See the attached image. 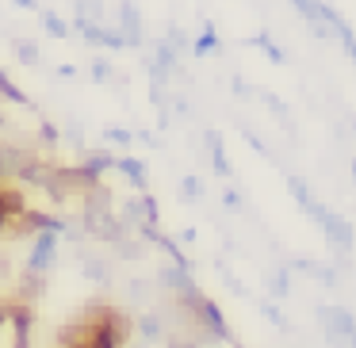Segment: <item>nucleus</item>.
<instances>
[{
  "mask_svg": "<svg viewBox=\"0 0 356 348\" xmlns=\"http://www.w3.org/2000/svg\"><path fill=\"white\" fill-rule=\"evenodd\" d=\"M131 317L111 302H85L77 317L58 333L62 348H127Z\"/></svg>",
  "mask_w": 356,
  "mask_h": 348,
  "instance_id": "1",
  "label": "nucleus"
},
{
  "mask_svg": "<svg viewBox=\"0 0 356 348\" xmlns=\"http://www.w3.org/2000/svg\"><path fill=\"white\" fill-rule=\"evenodd\" d=\"M314 322H318V329H322V337L330 340L333 348H353L348 340L356 337V314L348 306H314Z\"/></svg>",
  "mask_w": 356,
  "mask_h": 348,
  "instance_id": "2",
  "label": "nucleus"
},
{
  "mask_svg": "<svg viewBox=\"0 0 356 348\" xmlns=\"http://www.w3.org/2000/svg\"><path fill=\"white\" fill-rule=\"evenodd\" d=\"M318 230L325 233V241H330L337 253H353V249H356L353 222H348V218H341L337 210H325V218H322V226H318Z\"/></svg>",
  "mask_w": 356,
  "mask_h": 348,
  "instance_id": "3",
  "label": "nucleus"
},
{
  "mask_svg": "<svg viewBox=\"0 0 356 348\" xmlns=\"http://www.w3.org/2000/svg\"><path fill=\"white\" fill-rule=\"evenodd\" d=\"M58 256V230H35V249H31V276H42V272L54 268Z\"/></svg>",
  "mask_w": 356,
  "mask_h": 348,
  "instance_id": "4",
  "label": "nucleus"
},
{
  "mask_svg": "<svg viewBox=\"0 0 356 348\" xmlns=\"http://www.w3.org/2000/svg\"><path fill=\"white\" fill-rule=\"evenodd\" d=\"M119 31H123L127 47H142V42H146V24H142L138 8H134L131 0L119 4Z\"/></svg>",
  "mask_w": 356,
  "mask_h": 348,
  "instance_id": "5",
  "label": "nucleus"
},
{
  "mask_svg": "<svg viewBox=\"0 0 356 348\" xmlns=\"http://www.w3.org/2000/svg\"><path fill=\"white\" fill-rule=\"evenodd\" d=\"M287 268H291V272H302V276H310L314 283H325V287H337V283H341V276H337V268H333V264L310 260V256H295Z\"/></svg>",
  "mask_w": 356,
  "mask_h": 348,
  "instance_id": "6",
  "label": "nucleus"
},
{
  "mask_svg": "<svg viewBox=\"0 0 356 348\" xmlns=\"http://www.w3.org/2000/svg\"><path fill=\"white\" fill-rule=\"evenodd\" d=\"M115 169L123 172L127 180H131V188H138V192H146V188H149V169L138 161V157H131V154H127V157H115Z\"/></svg>",
  "mask_w": 356,
  "mask_h": 348,
  "instance_id": "7",
  "label": "nucleus"
},
{
  "mask_svg": "<svg viewBox=\"0 0 356 348\" xmlns=\"http://www.w3.org/2000/svg\"><path fill=\"white\" fill-rule=\"evenodd\" d=\"M203 138H207V146H211V169H215L222 180H230V176H234V165L226 161V149H222V138H218V131H207Z\"/></svg>",
  "mask_w": 356,
  "mask_h": 348,
  "instance_id": "8",
  "label": "nucleus"
},
{
  "mask_svg": "<svg viewBox=\"0 0 356 348\" xmlns=\"http://www.w3.org/2000/svg\"><path fill=\"white\" fill-rule=\"evenodd\" d=\"M264 287H268L272 299H287L291 295V268H272L264 276Z\"/></svg>",
  "mask_w": 356,
  "mask_h": 348,
  "instance_id": "9",
  "label": "nucleus"
},
{
  "mask_svg": "<svg viewBox=\"0 0 356 348\" xmlns=\"http://www.w3.org/2000/svg\"><path fill=\"white\" fill-rule=\"evenodd\" d=\"M138 333L146 345H157V340H165V322L157 314H142L138 317Z\"/></svg>",
  "mask_w": 356,
  "mask_h": 348,
  "instance_id": "10",
  "label": "nucleus"
},
{
  "mask_svg": "<svg viewBox=\"0 0 356 348\" xmlns=\"http://www.w3.org/2000/svg\"><path fill=\"white\" fill-rule=\"evenodd\" d=\"M81 272H85V279H92V283H108L111 264L100 260V256H81Z\"/></svg>",
  "mask_w": 356,
  "mask_h": 348,
  "instance_id": "11",
  "label": "nucleus"
},
{
  "mask_svg": "<svg viewBox=\"0 0 356 348\" xmlns=\"http://www.w3.org/2000/svg\"><path fill=\"white\" fill-rule=\"evenodd\" d=\"M192 54H195V58L218 54V31H215V24H203V35H200V39H195Z\"/></svg>",
  "mask_w": 356,
  "mask_h": 348,
  "instance_id": "12",
  "label": "nucleus"
},
{
  "mask_svg": "<svg viewBox=\"0 0 356 348\" xmlns=\"http://www.w3.org/2000/svg\"><path fill=\"white\" fill-rule=\"evenodd\" d=\"M287 195H291L295 203H299L302 210L310 207V203H314V192H310V184L302 176H287Z\"/></svg>",
  "mask_w": 356,
  "mask_h": 348,
  "instance_id": "13",
  "label": "nucleus"
},
{
  "mask_svg": "<svg viewBox=\"0 0 356 348\" xmlns=\"http://www.w3.org/2000/svg\"><path fill=\"white\" fill-rule=\"evenodd\" d=\"M249 42H253V47H261V50H264V54H268V58H272V62H276V65H284V62H287V54H284V47H280V42H276V39H272V35H268V31H261V35H253V39H249Z\"/></svg>",
  "mask_w": 356,
  "mask_h": 348,
  "instance_id": "14",
  "label": "nucleus"
},
{
  "mask_svg": "<svg viewBox=\"0 0 356 348\" xmlns=\"http://www.w3.org/2000/svg\"><path fill=\"white\" fill-rule=\"evenodd\" d=\"M177 192H180V199H184V203H203L207 188H203V180H200V176H184Z\"/></svg>",
  "mask_w": 356,
  "mask_h": 348,
  "instance_id": "15",
  "label": "nucleus"
},
{
  "mask_svg": "<svg viewBox=\"0 0 356 348\" xmlns=\"http://www.w3.org/2000/svg\"><path fill=\"white\" fill-rule=\"evenodd\" d=\"M261 314L268 317V322L276 325L280 333H287V329H291V322H287V314H284V310L276 306V299H264V302H261Z\"/></svg>",
  "mask_w": 356,
  "mask_h": 348,
  "instance_id": "16",
  "label": "nucleus"
},
{
  "mask_svg": "<svg viewBox=\"0 0 356 348\" xmlns=\"http://www.w3.org/2000/svg\"><path fill=\"white\" fill-rule=\"evenodd\" d=\"M42 27H47V35L50 39H70V24H65L62 16H54V12H42Z\"/></svg>",
  "mask_w": 356,
  "mask_h": 348,
  "instance_id": "17",
  "label": "nucleus"
},
{
  "mask_svg": "<svg viewBox=\"0 0 356 348\" xmlns=\"http://www.w3.org/2000/svg\"><path fill=\"white\" fill-rule=\"evenodd\" d=\"M0 96H4V100H12V103H19V108H31V100H27V96L12 85V77H4V69H0Z\"/></svg>",
  "mask_w": 356,
  "mask_h": 348,
  "instance_id": "18",
  "label": "nucleus"
},
{
  "mask_svg": "<svg viewBox=\"0 0 356 348\" xmlns=\"http://www.w3.org/2000/svg\"><path fill=\"white\" fill-rule=\"evenodd\" d=\"M12 50H16V58L24 65H39V47L35 42H27V39H12Z\"/></svg>",
  "mask_w": 356,
  "mask_h": 348,
  "instance_id": "19",
  "label": "nucleus"
},
{
  "mask_svg": "<svg viewBox=\"0 0 356 348\" xmlns=\"http://www.w3.org/2000/svg\"><path fill=\"white\" fill-rule=\"evenodd\" d=\"M261 100H264V103H268V111H272V115H276V119H280V123H287V119H291V108H287V103H284V100H280V96H276V92H268V88H264V92H261Z\"/></svg>",
  "mask_w": 356,
  "mask_h": 348,
  "instance_id": "20",
  "label": "nucleus"
},
{
  "mask_svg": "<svg viewBox=\"0 0 356 348\" xmlns=\"http://www.w3.org/2000/svg\"><path fill=\"white\" fill-rule=\"evenodd\" d=\"M154 287H157V283H149V279H131V283H127V291H131V299H134V302H146Z\"/></svg>",
  "mask_w": 356,
  "mask_h": 348,
  "instance_id": "21",
  "label": "nucleus"
},
{
  "mask_svg": "<svg viewBox=\"0 0 356 348\" xmlns=\"http://www.w3.org/2000/svg\"><path fill=\"white\" fill-rule=\"evenodd\" d=\"M115 253H119V256H127V260H138V256L146 253V249H142L138 241H127V238H119V241H115Z\"/></svg>",
  "mask_w": 356,
  "mask_h": 348,
  "instance_id": "22",
  "label": "nucleus"
},
{
  "mask_svg": "<svg viewBox=\"0 0 356 348\" xmlns=\"http://www.w3.org/2000/svg\"><path fill=\"white\" fill-rule=\"evenodd\" d=\"M337 42H341V47H345V54L348 58H353V62H356V35H353V27H341V31H337Z\"/></svg>",
  "mask_w": 356,
  "mask_h": 348,
  "instance_id": "23",
  "label": "nucleus"
},
{
  "mask_svg": "<svg viewBox=\"0 0 356 348\" xmlns=\"http://www.w3.org/2000/svg\"><path fill=\"white\" fill-rule=\"evenodd\" d=\"M92 81H119V77H115V69H111V62L96 58V62H92Z\"/></svg>",
  "mask_w": 356,
  "mask_h": 348,
  "instance_id": "24",
  "label": "nucleus"
},
{
  "mask_svg": "<svg viewBox=\"0 0 356 348\" xmlns=\"http://www.w3.org/2000/svg\"><path fill=\"white\" fill-rule=\"evenodd\" d=\"M104 138H108V142H115V146H131V142H134V134L131 131H119V126H115V131H104Z\"/></svg>",
  "mask_w": 356,
  "mask_h": 348,
  "instance_id": "25",
  "label": "nucleus"
},
{
  "mask_svg": "<svg viewBox=\"0 0 356 348\" xmlns=\"http://www.w3.org/2000/svg\"><path fill=\"white\" fill-rule=\"evenodd\" d=\"M230 88H234V96H238V100H253V88H249L241 77H234V81H230Z\"/></svg>",
  "mask_w": 356,
  "mask_h": 348,
  "instance_id": "26",
  "label": "nucleus"
},
{
  "mask_svg": "<svg viewBox=\"0 0 356 348\" xmlns=\"http://www.w3.org/2000/svg\"><path fill=\"white\" fill-rule=\"evenodd\" d=\"M222 203H226L230 210H241V195L234 192V188H226V192H222Z\"/></svg>",
  "mask_w": 356,
  "mask_h": 348,
  "instance_id": "27",
  "label": "nucleus"
},
{
  "mask_svg": "<svg viewBox=\"0 0 356 348\" xmlns=\"http://www.w3.org/2000/svg\"><path fill=\"white\" fill-rule=\"evenodd\" d=\"M16 8H24V12H35V0H16Z\"/></svg>",
  "mask_w": 356,
  "mask_h": 348,
  "instance_id": "28",
  "label": "nucleus"
},
{
  "mask_svg": "<svg viewBox=\"0 0 356 348\" xmlns=\"http://www.w3.org/2000/svg\"><path fill=\"white\" fill-rule=\"evenodd\" d=\"M348 172H353V180H356V157H353V161H348Z\"/></svg>",
  "mask_w": 356,
  "mask_h": 348,
  "instance_id": "29",
  "label": "nucleus"
},
{
  "mask_svg": "<svg viewBox=\"0 0 356 348\" xmlns=\"http://www.w3.org/2000/svg\"><path fill=\"white\" fill-rule=\"evenodd\" d=\"M348 345H353V348H356V337H353V340H348Z\"/></svg>",
  "mask_w": 356,
  "mask_h": 348,
  "instance_id": "30",
  "label": "nucleus"
}]
</instances>
